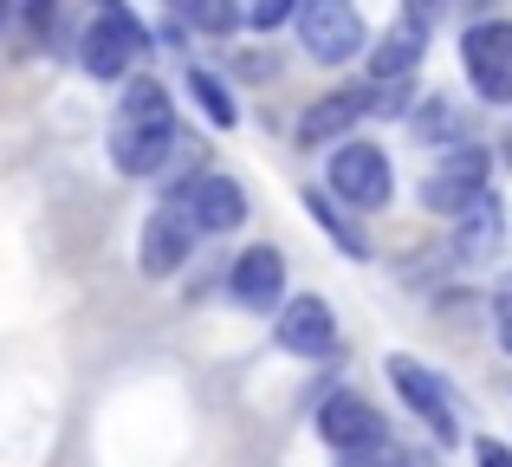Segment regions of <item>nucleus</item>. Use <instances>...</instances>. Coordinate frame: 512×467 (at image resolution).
<instances>
[{
    "instance_id": "6ab92c4d",
    "label": "nucleus",
    "mask_w": 512,
    "mask_h": 467,
    "mask_svg": "<svg viewBox=\"0 0 512 467\" xmlns=\"http://www.w3.org/2000/svg\"><path fill=\"white\" fill-rule=\"evenodd\" d=\"M415 130H422V137H454L461 117H454V111H422V117H415Z\"/></svg>"
},
{
    "instance_id": "5701e85b",
    "label": "nucleus",
    "mask_w": 512,
    "mask_h": 467,
    "mask_svg": "<svg viewBox=\"0 0 512 467\" xmlns=\"http://www.w3.org/2000/svg\"><path fill=\"white\" fill-rule=\"evenodd\" d=\"M500 344L512 351V292H506V305H500Z\"/></svg>"
},
{
    "instance_id": "9b49d317",
    "label": "nucleus",
    "mask_w": 512,
    "mask_h": 467,
    "mask_svg": "<svg viewBox=\"0 0 512 467\" xmlns=\"http://www.w3.org/2000/svg\"><path fill=\"white\" fill-rule=\"evenodd\" d=\"M318 435H325L338 455H370L376 442H383V416H376L363 396H350V390H338L325 409H318Z\"/></svg>"
},
{
    "instance_id": "0eeeda50",
    "label": "nucleus",
    "mask_w": 512,
    "mask_h": 467,
    "mask_svg": "<svg viewBox=\"0 0 512 467\" xmlns=\"http://www.w3.org/2000/svg\"><path fill=\"white\" fill-rule=\"evenodd\" d=\"M487 169H493L487 150H480V143H461V150H448V156H441V169L422 182V202L435 208V215H461L467 202L487 195Z\"/></svg>"
},
{
    "instance_id": "4be33fe9",
    "label": "nucleus",
    "mask_w": 512,
    "mask_h": 467,
    "mask_svg": "<svg viewBox=\"0 0 512 467\" xmlns=\"http://www.w3.org/2000/svg\"><path fill=\"white\" fill-rule=\"evenodd\" d=\"M435 13H441V0H409V20L415 26H435Z\"/></svg>"
},
{
    "instance_id": "ddd939ff",
    "label": "nucleus",
    "mask_w": 512,
    "mask_h": 467,
    "mask_svg": "<svg viewBox=\"0 0 512 467\" xmlns=\"http://www.w3.org/2000/svg\"><path fill=\"white\" fill-rule=\"evenodd\" d=\"M370 111V98L363 91H331V98H318L312 111L299 117V143H331V137H344L357 117Z\"/></svg>"
},
{
    "instance_id": "9d476101",
    "label": "nucleus",
    "mask_w": 512,
    "mask_h": 467,
    "mask_svg": "<svg viewBox=\"0 0 512 467\" xmlns=\"http://www.w3.org/2000/svg\"><path fill=\"white\" fill-rule=\"evenodd\" d=\"M227 292H234L247 312H279V299H286V260H279V247L234 253V266H227Z\"/></svg>"
},
{
    "instance_id": "393cba45",
    "label": "nucleus",
    "mask_w": 512,
    "mask_h": 467,
    "mask_svg": "<svg viewBox=\"0 0 512 467\" xmlns=\"http://www.w3.org/2000/svg\"><path fill=\"white\" fill-rule=\"evenodd\" d=\"M506 292H512V273H506Z\"/></svg>"
},
{
    "instance_id": "b1692460",
    "label": "nucleus",
    "mask_w": 512,
    "mask_h": 467,
    "mask_svg": "<svg viewBox=\"0 0 512 467\" xmlns=\"http://www.w3.org/2000/svg\"><path fill=\"white\" fill-rule=\"evenodd\" d=\"M7 7H13V0H0V26H7Z\"/></svg>"
},
{
    "instance_id": "f3484780",
    "label": "nucleus",
    "mask_w": 512,
    "mask_h": 467,
    "mask_svg": "<svg viewBox=\"0 0 512 467\" xmlns=\"http://www.w3.org/2000/svg\"><path fill=\"white\" fill-rule=\"evenodd\" d=\"M188 91H195V104H201V111H208V124H234V117H240V104H234V91H227L221 85V78H214V72H201V65H188Z\"/></svg>"
},
{
    "instance_id": "39448f33",
    "label": "nucleus",
    "mask_w": 512,
    "mask_h": 467,
    "mask_svg": "<svg viewBox=\"0 0 512 467\" xmlns=\"http://www.w3.org/2000/svg\"><path fill=\"white\" fill-rule=\"evenodd\" d=\"M299 39L318 65H350L370 33H363L357 0H299Z\"/></svg>"
},
{
    "instance_id": "7ed1b4c3",
    "label": "nucleus",
    "mask_w": 512,
    "mask_h": 467,
    "mask_svg": "<svg viewBox=\"0 0 512 467\" xmlns=\"http://www.w3.org/2000/svg\"><path fill=\"white\" fill-rule=\"evenodd\" d=\"M389 383H396V396L409 403V416L428 422V435L435 442H461V396H454V383L441 377V370H428L422 357H389Z\"/></svg>"
},
{
    "instance_id": "20e7f679",
    "label": "nucleus",
    "mask_w": 512,
    "mask_h": 467,
    "mask_svg": "<svg viewBox=\"0 0 512 467\" xmlns=\"http://www.w3.org/2000/svg\"><path fill=\"white\" fill-rule=\"evenodd\" d=\"M325 189L338 195L344 208H357V215H376V208L389 202V189H396V176H389V156L376 150V143L344 137L325 163Z\"/></svg>"
},
{
    "instance_id": "4468645a",
    "label": "nucleus",
    "mask_w": 512,
    "mask_h": 467,
    "mask_svg": "<svg viewBox=\"0 0 512 467\" xmlns=\"http://www.w3.org/2000/svg\"><path fill=\"white\" fill-rule=\"evenodd\" d=\"M422 46H428V26L396 20V26H389V39L376 46L370 72H376V78H409V72H415V59H422Z\"/></svg>"
},
{
    "instance_id": "f03ea898",
    "label": "nucleus",
    "mask_w": 512,
    "mask_h": 467,
    "mask_svg": "<svg viewBox=\"0 0 512 467\" xmlns=\"http://www.w3.org/2000/svg\"><path fill=\"white\" fill-rule=\"evenodd\" d=\"M143 52H150V33H143L137 13H130L124 0H91L85 33H78V65H85L91 78H124Z\"/></svg>"
},
{
    "instance_id": "f8f14e48",
    "label": "nucleus",
    "mask_w": 512,
    "mask_h": 467,
    "mask_svg": "<svg viewBox=\"0 0 512 467\" xmlns=\"http://www.w3.org/2000/svg\"><path fill=\"white\" fill-rule=\"evenodd\" d=\"M279 344L286 351H299V357H331L338 351V325H331V305L325 299H279Z\"/></svg>"
},
{
    "instance_id": "423d86ee",
    "label": "nucleus",
    "mask_w": 512,
    "mask_h": 467,
    "mask_svg": "<svg viewBox=\"0 0 512 467\" xmlns=\"http://www.w3.org/2000/svg\"><path fill=\"white\" fill-rule=\"evenodd\" d=\"M467 78L487 104H512V20H480L461 33Z\"/></svg>"
},
{
    "instance_id": "2eb2a0df",
    "label": "nucleus",
    "mask_w": 512,
    "mask_h": 467,
    "mask_svg": "<svg viewBox=\"0 0 512 467\" xmlns=\"http://www.w3.org/2000/svg\"><path fill=\"white\" fill-rule=\"evenodd\" d=\"M305 208H312V221H318V228H325L331 240H338L350 260H370V240H363V228L338 208V195H331V189H312V195H305Z\"/></svg>"
},
{
    "instance_id": "dca6fc26",
    "label": "nucleus",
    "mask_w": 512,
    "mask_h": 467,
    "mask_svg": "<svg viewBox=\"0 0 512 467\" xmlns=\"http://www.w3.org/2000/svg\"><path fill=\"white\" fill-rule=\"evenodd\" d=\"M169 13L188 26V33H208V39H221V33H234V26H240L234 0H169Z\"/></svg>"
},
{
    "instance_id": "aec40b11",
    "label": "nucleus",
    "mask_w": 512,
    "mask_h": 467,
    "mask_svg": "<svg viewBox=\"0 0 512 467\" xmlns=\"http://www.w3.org/2000/svg\"><path fill=\"white\" fill-rule=\"evenodd\" d=\"M286 13H292V0H253V13H247V20H253V26H279Z\"/></svg>"
},
{
    "instance_id": "1a4fd4ad",
    "label": "nucleus",
    "mask_w": 512,
    "mask_h": 467,
    "mask_svg": "<svg viewBox=\"0 0 512 467\" xmlns=\"http://www.w3.org/2000/svg\"><path fill=\"white\" fill-rule=\"evenodd\" d=\"M169 202L188 208V221H195V234H227L247 221V189H240L234 176H195L188 189H175Z\"/></svg>"
},
{
    "instance_id": "412c9836",
    "label": "nucleus",
    "mask_w": 512,
    "mask_h": 467,
    "mask_svg": "<svg viewBox=\"0 0 512 467\" xmlns=\"http://www.w3.org/2000/svg\"><path fill=\"white\" fill-rule=\"evenodd\" d=\"M480 467H512V448L506 442H480Z\"/></svg>"
},
{
    "instance_id": "f257e3e1",
    "label": "nucleus",
    "mask_w": 512,
    "mask_h": 467,
    "mask_svg": "<svg viewBox=\"0 0 512 467\" xmlns=\"http://www.w3.org/2000/svg\"><path fill=\"white\" fill-rule=\"evenodd\" d=\"M169 150H175V104L156 78H137L111 117V163L124 176H156L169 163Z\"/></svg>"
},
{
    "instance_id": "6e6552de",
    "label": "nucleus",
    "mask_w": 512,
    "mask_h": 467,
    "mask_svg": "<svg viewBox=\"0 0 512 467\" xmlns=\"http://www.w3.org/2000/svg\"><path fill=\"white\" fill-rule=\"evenodd\" d=\"M188 253H195V221H188L182 202H163L137 234V266L150 279H163V273H175V266L188 260Z\"/></svg>"
},
{
    "instance_id": "a211bd4d",
    "label": "nucleus",
    "mask_w": 512,
    "mask_h": 467,
    "mask_svg": "<svg viewBox=\"0 0 512 467\" xmlns=\"http://www.w3.org/2000/svg\"><path fill=\"white\" fill-rule=\"evenodd\" d=\"M20 13H26V26H33V39H46L52 20H59V0H20Z\"/></svg>"
}]
</instances>
